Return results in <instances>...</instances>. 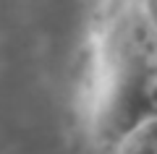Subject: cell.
<instances>
[{
    "instance_id": "cell-3",
    "label": "cell",
    "mask_w": 157,
    "mask_h": 154,
    "mask_svg": "<svg viewBox=\"0 0 157 154\" xmlns=\"http://www.w3.org/2000/svg\"><path fill=\"white\" fill-rule=\"evenodd\" d=\"M121 154H157V149L149 146V144H147L144 138H139L136 133H128V138H126Z\"/></svg>"
},
{
    "instance_id": "cell-2",
    "label": "cell",
    "mask_w": 157,
    "mask_h": 154,
    "mask_svg": "<svg viewBox=\"0 0 157 154\" xmlns=\"http://www.w3.org/2000/svg\"><path fill=\"white\" fill-rule=\"evenodd\" d=\"M131 133H136V136L144 138L149 146L157 149V115H152V118H147L144 123H139V126H136Z\"/></svg>"
},
{
    "instance_id": "cell-4",
    "label": "cell",
    "mask_w": 157,
    "mask_h": 154,
    "mask_svg": "<svg viewBox=\"0 0 157 154\" xmlns=\"http://www.w3.org/2000/svg\"><path fill=\"white\" fill-rule=\"evenodd\" d=\"M144 8H147V13H149V18L157 24V0H144Z\"/></svg>"
},
{
    "instance_id": "cell-1",
    "label": "cell",
    "mask_w": 157,
    "mask_h": 154,
    "mask_svg": "<svg viewBox=\"0 0 157 154\" xmlns=\"http://www.w3.org/2000/svg\"><path fill=\"white\" fill-rule=\"evenodd\" d=\"M128 92H131V110L141 112L139 123L157 115V63L141 68Z\"/></svg>"
}]
</instances>
